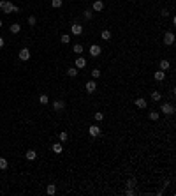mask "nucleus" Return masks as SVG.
Masks as SVG:
<instances>
[{
  "label": "nucleus",
  "mask_w": 176,
  "mask_h": 196,
  "mask_svg": "<svg viewBox=\"0 0 176 196\" xmlns=\"http://www.w3.org/2000/svg\"><path fill=\"white\" fill-rule=\"evenodd\" d=\"M0 9L5 13V14H11V13H18L19 7H16L14 4H11L9 0H0Z\"/></svg>",
  "instance_id": "1"
},
{
  "label": "nucleus",
  "mask_w": 176,
  "mask_h": 196,
  "mask_svg": "<svg viewBox=\"0 0 176 196\" xmlns=\"http://www.w3.org/2000/svg\"><path fill=\"white\" fill-rule=\"evenodd\" d=\"M160 113H164V115H167V117H171L173 113H174V106L171 104V102H164V104L160 106Z\"/></svg>",
  "instance_id": "2"
},
{
  "label": "nucleus",
  "mask_w": 176,
  "mask_h": 196,
  "mask_svg": "<svg viewBox=\"0 0 176 196\" xmlns=\"http://www.w3.org/2000/svg\"><path fill=\"white\" fill-rule=\"evenodd\" d=\"M85 88H86L88 94H94V92L97 90V81L95 80H88L86 83H85Z\"/></svg>",
  "instance_id": "3"
},
{
  "label": "nucleus",
  "mask_w": 176,
  "mask_h": 196,
  "mask_svg": "<svg viewBox=\"0 0 176 196\" xmlns=\"http://www.w3.org/2000/svg\"><path fill=\"white\" fill-rule=\"evenodd\" d=\"M18 58L23 60V62L30 60V50L28 48H21V50H19V53H18Z\"/></svg>",
  "instance_id": "4"
},
{
  "label": "nucleus",
  "mask_w": 176,
  "mask_h": 196,
  "mask_svg": "<svg viewBox=\"0 0 176 196\" xmlns=\"http://www.w3.org/2000/svg\"><path fill=\"white\" fill-rule=\"evenodd\" d=\"M92 11H94V13L104 11V2H102V0H95V2L92 4Z\"/></svg>",
  "instance_id": "5"
},
{
  "label": "nucleus",
  "mask_w": 176,
  "mask_h": 196,
  "mask_svg": "<svg viewBox=\"0 0 176 196\" xmlns=\"http://www.w3.org/2000/svg\"><path fill=\"white\" fill-rule=\"evenodd\" d=\"M164 43H165V46H173L174 44V34L173 32H165L164 34Z\"/></svg>",
  "instance_id": "6"
},
{
  "label": "nucleus",
  "mask_w": 176,
  "mask_h": 196,
  "mask_svg": "<svg viewBox=\"0 0 176 196\" xmlns=\"http://www.w3.org/2000/svg\"><path fill=\"white\" fill-rule=\"evenodd\" d=\"M74 67H76V69H85V67H86V58H85V57H78V58L74 60Z\"/></svg>",
  "instance_id": "7"
},
{
  "label": "nucleus",
  "mask_w": 176,
  "mask_h": 196,
  "mask_svg": "<svg viewBox=\"0 0 176 196\" xmlns=\"http://www.w3.org/2000/svg\"><path fill=\"white\" fill-rule=\"evenodd\" d=\"M88 134H90V136H94V138H97V136L100 134V127L95 126V124H94V126H90V127H88Z\"/></svg>",
  "instance_id": "8"
},
{
  "label": "nucleus",
  "mask_w": 176,
  "mask_h": 196,
  "mask_svg": "<svg viewBox=\"0 0 176 196\" xmlns=\"http://www.w3.org/2000/svg\"><path fill=\"white\" fill-rule=\"evenodd\" d=\"M88 51H90V55H92V57H99V55H100V51H102V48H100L99 44H92Z\"/></svg>",
  "instance_id": "9"
},
{
  "label": "nucleus",
  "mask_w": 176,
  "mask_h": 196,
  "mask_svg": "<svg viewBox=\"0 0 176 196\" xmlns=\"http://www.w3.org/2000/svg\"><path fill=\"white\" fill-rule=\"evenodd\" d=\"M70 32L74 34V35H81V34H83V27H81L79 23H72V27H70Z\"/></svg>",
  "instance_id": "10"
},
{
  "label": "nucleus",
  "mask_w": 176,
  "mask_h": 196,
  "mask_svg": "<svg viewBox=\"0 0 176 196\" xmlns=\"http://www.w3.org/2000/svg\"><path fill=\"white\" fill-rule=\"evenodd\" d=\"M64 108H65V101H62V99L53 101V110H55V111H62Z\"/></svg>",
  "instance_id": "11"
},
{
  "label": "nucleus",
  "mask_w": 176,
  "mask_h": 196,
  "mask_svg": "<svg viewBox=\"0 0 176 196\" xmlns=\"http://www.w3.org/2000/svg\"><path fill=\"white\" fill-rule=\"evenodd\" d=\"M136 106H137L139 110H146L148 102H146V99H143V97H137V99H136Z\"/></svg>",
  "instance_id": "12"
},
{
  "label": "nucleus",
  "mask_w": 176,
  "mask_h": 196,
  "mask_svg": "<svg viewBox=\"0 0 176 196\" xmlns=\"http://www.w3.org/2000/svg\"><path fill=\"white\" fill-rule=\"evenodd\" d=\"M159 66H160V71H167V69L171 67V62H169L167 58H164V60H160Z\"/></svg>",
  "instance_id": "13"
},
{
  "label": "nucleus",
  "mask_w": 176,
  "mask_h": 196,
  "mask_svg": "<svg viewBox=\"0 0 176 196\" xmlns=\"http://www.w3.org/2000/svg\"><path fill=\"white\" fill-rule=\"evenodd\" d=\"M83 50H85V48H83L81 43H76L74 46H72V51H74V53H78V55H83Z\"/></svg>",
  "instance_id": "14"
},
{
  "label": "nucleus",
  "mask_w": 176,
  "mask_h": 196,
  "mask_svg": "<svg viewBox=\"0 0 176 196\" xmlns=\"http://www.w3.org/2000/svg\"><path fill=\"white\" fill-rule=\"evenodd\" d=\"M159 117H160V113H159L157 110H151V111L148 113V118L153 120V122H155V120H159Z\"/></svg>",
  "instance_id": "15"
},
{
  "label": "nucleus",
  "mask_w": 176,
  "mask_h": 196,
  "mask_svg": "<svg viewBox=\"0 0 176 196\" xmlns=\"http://www.w3.org/2000/svg\"><path fill=\"white\" fill-rule=\"evenodd\" d=\"M62 150H64V145H62V141L53 143V152H55V154H62Z\"/></svg>",
  "instance_id": "16"
},
{
  "label": "nucleus",
  "mask_w": 176,
  "mask_h": 196,
  "mask_svg": "<svg viewBox=\"0 0 176 196\" xmlns=\"http://www.w3.org/2000/svg\"><path fill=\"white\" fill-rule=\"evenodd\" d=\"M78 73H79V69H76V67H69L67 69V76H70V78H76Z\"/></svg>",
  "instance_id": "17"
},
{
  "label": "nucleus",
  "mask_w": 176,
  "mask_h": 196,
  "mask_svg": "<svg viewBox=\"0 0 176 196\" xmlns=\"http://www.w3.org/2000/svg\"><path fill=\"white\" fill-rule=\"evenodd\" d=\"M9 30H11V34H19L21 27H19V23H13L11 27H9Z\"/></svg>",
  "instance_id": "18"
},
{
  "label": "nucleus",
  "mask_w": 176,
  "mask_h": 196,
  "mask_svg": "<svg viewBox=\"0 0 176 196\" xmlns=\"http://www.w3.org/2000/svg\"><path fill=\"white\" fill-rule=\"evenodd\" d=\"M153 76H155V80H157V81H164V78H165V71H157V73H155Z\"/></svg>",
  "instance_id": "19"
},
{
  "label": "nucleus",
  "mask_w": 176,
  "mask_h": 196,
  "mask_svg": "<svg viewBox=\"0 0 176 196\" xmlns=\"http://www.w3.org/2000/svg\"><path fill=\"white\" fill-rule=\"evenodd\" d=\"M25 157H27L28 161H34V159L37 157V154H35V150H27V154H25Z\"/></svg>",
  "instance_id": "20"
},
{
  "label": "nucleus",
  "mask_w": 176,
  "mask_h": 196,
  "mask_svg": "<svg viewBox=\"0 0 176 196\" xmlns=\"http://www.w3.org/2000/svg\"><path fill=\"white\" fill-rule=\"evenodd\" d=\"M160 99H162V96H160V92H159V90H153V92H151V101H155V102H159Z\"/></svg>",
  "instance_id": "21"
},
{
  "label": "nucleus",
  "mask_w": 176,
  "mask_h": 196,
  "mask_svg": "<svg viewBox=\"0 0 176 196\" xmlns=\"http://www.w3.org/2000/svg\"><path fill=\"white\" fill-rule=\"evenodd\" d=\"M100 37L104 39V41H109V39H111V30H108V28H106V30H102Z\"/></svg>",
  "instance_id": "22"
},
{
  "label": "nucleus",
  "mask_w": 176,
  "mask_h": 196,
  "mask_svg": "<svg viewBox=\"0 0 176 196\" xmlns=\"http://www.w3.org/2000/svg\"><path fill=\"white\" fill-rule=\"evenodd\" d=\"M46 193H48V194H55V193H56V185H55V184H49L48 187H46Z\"/></svg>",
  "instance_id": "23"
},
{
  "label": "nucleus",
  "mask_w": 176,
  "mask_h": 196,
  "mask_svg": "<svg viewBox=\"0 0 176 196\" xmlns=\"http://www.w3.org/2000/svg\"><path fill=\"white\" fill-rule=\"evenodd\" d=\"M39 102H41V104H48V102H49V97H48L46 94H41V96H39Z\"/></svg>",
  "instance_id": "24"
},
{
  "label": "nucleus",
  "mask_w": 176,
  "mask_h": 196,
  "mask_svg": "<svg viewBox=\"0 0 176 196\" xmlns=\"http://www.w3.org/2000/svg\"><path fill=\"white\" fill-rule=\"evenodd\" d=\"M83 16H85V19H92L94 18V11H92V9H86V11L83 13Z\"/></svg>",
  "instance_id": "25"
},
{
  "label": "nucleus",
  "mask_w": 176,
  "mask_h": 196,
  "mask_svg": "<svg viewBox=\"0 0 176 196\" xmlns=\"http://www.w3.org/2000/svg\"><path fill=\"white\" fill-rule=\"evenodd\" d=\"M51 5H53L55 9H58V7L64 5V0H51Z\"/></svg>",
  "instance_id": "26"
},
{
  "label": "nucleus",
  "mask_w": 176,
  "mask_h": 196,
  "mask_svg": "<svg viewBox=\"0 0 176 196\" xmlns=\"http://www.w3.org/2000/svg\"><path fill=\"white\" fill-rule=\"evenodd\" d=\"M94 117H95V122H102V120H104V113L97 111V113H94Z\"/></svg>",
  "instance_id": "27"
},
{
  "label": "nucleus",
  "mask_w": 176,
  "mask_h": 196,
  "mask_svg": "<svg viewBox=\"0 0 176 196\" xmlns=\"http://www.w3.org/2000/svg\"><path fill=\"white\" fill-rule=\"evenodd\" d=\"M60 41H62L64 44H69V43H70V35H69V34H64V35L60 37Z\"/></svg>",
  "instance_id": "28"
},
{
  "label": "nucleus",
  "mask_w": 176,
  "mask_h": 196,
  "mask_svg": "<svg viewBox=\"0 0 176 196\" xmlns=\"http://www.w3.org/2000/svg\"><path fill=\"white\" fill-rule=\"evenodd\" d=\"M125 185H127V187H130V189H134V187H136V185H137V184H136V180H134V179H129Z\"/></svg>",
  "instance_id": "29"
},
{
  "label": "nucleus",
  "mask_w": 176,
  "mask_h": 196,
  "mask_svg": "<svg viewBox=\"0 0 176 196\" xmlns=\"http://www.w3.org/2000/svg\"><path fill=\"white\" fill-rule=\"evenodd\" d=\"M5 168H7V159L0 157V170H5Z\"/></svg>",
  "instance_id": "30"
},
{
  "label": "nucleus",
  "mask_w": 176,
  "mask_h": 196,
  "mask_svg": "<svg viewBox=\"0 0 176 196\" xmlns=\"http://www.w3.org/2000/svg\"><path fill=\"white\" fill-rule=\"evenodd\" d=\"M35 23H37V18H35V16H28V25L34 27Z\"/></svg>",
  "instance_id": "31"
},
{
  "label": "nucleus",
  "mask_w": 176,
  "mask_h": 196,
  "mask_svg": "<svg viewBox=\"0 0 176 196\" xmlns=\"http://www.w3.org/2000/svg\"><path fill=\"white\" fill-rule=\"evenodd\" d=\"M67 138H69V136H67V132H65V131H62V132H60V141H62V143H65Z\"/></svg>",
  "instance_id": "32"
},
{
  "label": "nucleus",
  "mask_w": 176,
  "mask_h": 196,
  "mask_svg": "<svg viewBox=\"0 0 176 196\" xmlns=\"http://www.w3.org/2000/svg\"><path fill=\"white\" fill-rule=\"evenodd\" d=\"M100 76V71L99 69H94V71H92V80H97Z\"/></svg>",
  "instance_id": "33"
},
{
  "label": "nucleus",
  "mask_w": 176,
  "mask_h": 196,
  "mask_svg": "<svg viewBox=\"0 0 176 196\" xmlns=\"http://www.w3.org/2000/svg\"><path fill=\"white\" fill-rule=\"evenodd\" d=\"M125 194H127V196H134V194H136V191L130 189V187H127V189H125Z\"/></svg>",
  "instance_id": "34"
},
{
  "label": "nucleus",
  "mask_w": 176,
  "mask_h": 196,
  "mask_svg": "<svg viewBox=\"0 0 176 196\" xmlns=\"http://www.w3.org/2000/svg\"><path fill=\"white\" fill-rule=\"evenodd\" d=\"M4 44H5V41H4V37H0V48H4Z\"/></svg>",
  "instance_id": "35"
},
{
  "label": "nucleus",
  "mask_w": 176,
  "mask_h": 196,
  "mask_svg": "<svg viewBox=\"0 0 176 196\" xmlns=\"http://www.w3.org/2000/svg\"><path fill=\"white\" fill-rule=\"evenodd\" d=\"M2 25H4V21H2V19H0V28H2Z\"/></svg>",
  "instance_id": "36"
}]
</instances>
